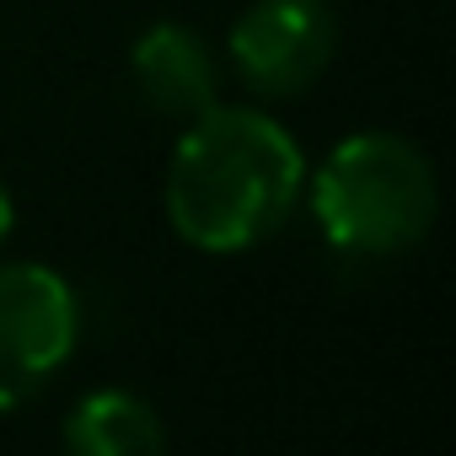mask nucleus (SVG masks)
I'll return each instance as SVG.
<instances>
[{"label": "nucleus", "mask_w": 456, "mask_h": 456, "mask_svg": "<svg viewBox=\"0 0 456 456\" xmlns=\"http://www.w3.org/2000/svg\"><path fill=\"white\" fill-rule=\"evenodd\" d=\"M81 306L60 269L6 264L0 269V413L38 397L76 354Z\"/></svg>", "instance_id": "nucleus-3"}, {"label": "nucleus", "mask_w": 456, "mask_h": 456, "mask_svg": "<svg viewBox=\"0 0 456 456\" xmlns=\"http://www.w3.org/2000/svg\"><path fill=\"white\" fill-rule=\"evenodd\" d=\"M12 225H17V204H12V193H6V183H0V242L12 237Z\"/></svg>", "instance_id": "nucleus-7"}, {"label": "nucleus", "mask_w": 456, "mask_h": 456, "mask_svg": "<svg viewBox=\"0 0 456 456\" xmlns=\"http://www.w3.org/2000/svg\"><path fill=\"white\" fill-rule=\"evenodd\" d=\"M440 209L429 156L392 129H360L333 145L312 177V215L333 253L397 258L419 248Z\"/></svg>", "instance_id": "nucleus-2"}, {"label": "nucleus", "mask_w": 456, "mask_h": 456, "mask_svg": "<svg viewBox=\"0 0 456 456\" xmlns=\"http://www.w3.org/2000/svg\"><path fill=\"white\" fill-rule=\"evenodd\" d=\"M306 188V156L285 124L215 102L183 124L167 167V220L199 253H248L290 220Z\"/></svg>", "instance_id": "nucleus-1"}, {"label": "nucleus", "mask_w": 456, "mask_h": 456, "mask_svg": "<svg viewBox=\"0 0 456 456\" xmlns=\"http://www.w3.org/2000/svg\"><path fill=\"white\" fill-rule=\"evenodd\" d=\"M65 445L76 456H156L167 445V424L156 403L124 387L86 392L65 419Z\"/></svg>", "instance_id": "nucleus-6"}, {"label": "nucleus", "mask_w": 456, "mask_h": 456, "mask_svg": "<svg viewBox=\"0 0 456 456\" xmlns=\"http://www.w3.org/2000/svg\"><path fill=\"white\" fill-rule=\"evenodd\" d=\"M129 76L145 97L151 113L172 118V124H193L220 102V70L209 44L183 28V22H156L134 38L129 49Z\"/></svg>", "instance_id": "nucleus-5"}, {"label": "nucleus", "mask_w": 456, "mask_h": 456, "mask_svg": "<svg viewBox=\"0 0 456 456\" xmlns=\"http://www.w3.org/2000/svg\"><path fill=\"white\" fill-rule=\"evenodd\" d=\"M338 54L328 0H253L232 28V65L264 97H296L322 81Z\"/></svg>", "instance_id": "nucleus-4"}]
</instances>
